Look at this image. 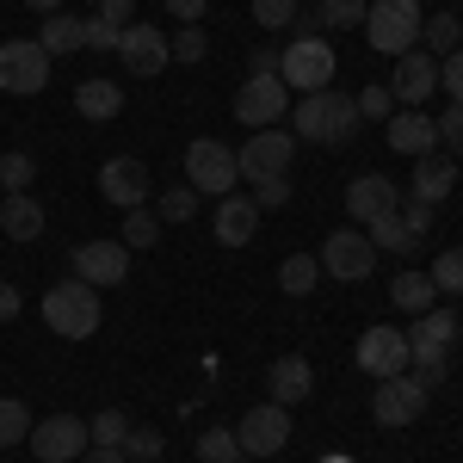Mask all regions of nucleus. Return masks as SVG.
<instances>
[{"label": "nucleus", "instance_id": "1", "mask_svg": "<svg viewBox=\"0 0 463 463\" xmlns=\"http://www.w3.org/2000/svg\"><path fill=\"white\" fill-rule=\"evenodd\" d=\"M364 124L358 118V99L353 93H334V87H321V93H303L297 99V143H316V148H334V143H353V130Z\"/></svg>", "mask_w": 463, "mask_h": 463}, {"label": "nucleus", "instance_id": "2", "mask_svg": "<svg viewBox=\"0 0 463 463\" xmlns=\"http://www.w3.org/2000/svg\"><path fill=\"white\" fill-rule=\"evenodd\" d=\"M420 19H427L420 0H371L358 32L371 37L377 56H408V50H420Z\"/></svg>", "mask_w": 463, "mask_h": 463}, {"label": "nucleus", "instance_id": "3", "mask_svg": "<svg viewBox=\"0 0 463 463\" xmlns=\"http://www.w3.org/2000/svg\"><path fill=\"white\" fill-rule=\"evenodd\" d=\"M451 346H458V316L451 309H427V316H414V327H408V353H414V377L420 383H445V364H451Z\"/></svg>", "mask_w": 463, "mask_h": 463}, {"label": "nucleus", "instance_id": "4", "mask_svg": "<svg viewBox=\"0 0 463 463\" xmlns=\"http://www.w3.org/2000/svg\"><path fill=\"white\" fill-rule=\"evenodd\" d=\"M43 321H50V334H62V340H87V334H99V290L80 285V279L50 285V290H43Z\"/></svg>", "mask_w": 463, "mask_h": 463}, {"label": "nucleus", "instance_id": "5", "mask_svg": "<svg viewBox=\"0 0 463 463\" xmlns=\"http://www.w3.org/2000/svg\"><path fill=\"white\" fill-rule=\"evenodd\" d=\"M185 185H192L198 198H229V192L241 185L235 148H229V143H216V137H198V143L185 148Z\"/></svg>", "mask_w": 463, "mask_h": 463}, {"label": "nucleus", "instance_id": "6", "mask_svg": "<svg viewBox=\"0 0 463 463\" xmlns=\"http://www.w3.org/2000/svg\"><path fill=\"white\" fill-rule=\"evenodd\" d=\"M43 87H50V56H43V43H37V37H6V43H0V93L32 99Z\"/></svg>", "mask_w": 463, "mask_h": 463}, {"label": "nucleus", "instance_id": "7", "mask_svg": "<svg viewBox=\"0 0 463 463\" xmlns=\"http://www.w3.org/2000/svg\"><path fill=\"white\" fill-rule=\"evenodd\" d=\"M279 80L303 87V93L334 87V43L327 37H290L285 50H279Z\"/></svg>", "mask_w": 463, "mask_h": 463}, {"label": "nucleus", "instance_id": "8", "mask_svg": "<svg viewBox=\"0 0 463 463\" xmlns=\"http://www.w3.org/2000/svg\"><path fill=\"white\" fill-rule=\"evenodd\" d=\"M427 383L414 377V371H402V377H383L377 390H371V420L383 432H395V427H414L420 414H427Z\"/></svg>", "mask_w": 463, "mask_h": 463}, {"label": "nucleus", "instance_id": "9", "mask_svg": "<svg viewBox=\"0 0 463 463\" xmlns=\"http://www.w3.org/2000/svg\"><path fill=\"white\" fill-rule=\"evenodd\" d=\"M32 458L37 463H80L87 458V420L80 414H43V420H32Z\"/></svg>", "mask_w": 463, "mask_h": 463}, {"label": "nucleus", "instance_id": "10", "mask_svg": "<svg viewBox=\"0 0 463 463\" xmlns=\"http://www.w3.org/2000/svg\"><path fill=\"white\" fill-rule=\"evenodd\" d=\"M285 111H290V87L279 74H248V80L235 87V118H241L248 130H272Z\"/></svg>", "mask_w": 463, "mask_h": 463}, {"label": "nucleus", "instance_id": "11", "mask_svg": "<svg viewBox=\"0 0 463 463\" xmlns=\"http://www.w3.org/2000/svg\"><path fill=\"white\" fill-rule=\"evenodd\" d=\"M353 358H358V371H364V377H377V383H383V377H402V371L414 364L408 334H402V327H390V321H383V327H364Z\"/></svg>", "mask_w": 463, "mask_h": 463}, {"label": "nucleus", "instance_id": "12", "mask_svg": "<svg viewBox=\"0 0 463 463\" xmlns=\"http://www.w3.org/2000/svg\"><path fill=\"white\" fill-rule=\"evenodd\" d=\"M321 272L327 279H340V285H358V279H371V266H377V248H371V235H358V229H334L327 241H321Z\"/></svg>", "mask_w": 463, "mask_h": 463}, {"label": "nucleus", "instance_id": "13", "mask_svg": "<svg viewBox=\"0 0 463 463\" xmlns=\"http://www.w3.org/2000/svg\"><path fill=\"white\" fill-rule=\"evenodd\" d=\"M290 155H297V137L272 124V130H253L248 143L235 148V167H241V179L253 185V179H272V174H285V167H290Z\"/></svg>", "mask_w": 463, "mask_h": 463}, {"label": "nucleus", "instance_id": "14", "mask_svg": "<svg viewBox=\"0 0 463 463\" xmlns=\"http://www.w3.org/2000/svg\"><path fill=\"white\" fill-rule=\"evenodd\" d=\"M235 439H241V451H248V458H279V451L290 445V408H279V402L248 408V414H241V427H235Z\"/></svg>", "mask_w": 463, "mask_h": 463}, {"label": "nucleus", "instance_id": "15", "mask_svg": "<svg viewBox=\"0 0 463 463\" xmlns=\"http://www.w3.org/2000/svg\"><path fill=\"white\" fill-rule=\"evenodd\" d=\"M74 279L93 285V290L124 285V279H130V248H124V241H80V248H74Z\"/></svg>", "mask_w": 463, "mask_h": 463}, {"label": "nucleus", "instance_id": "16", "mask_svg": "<svg viewBox=\"0 0 463 463\" xmlns=\"http://www.w3.org/2000/svg\"><path fill=\"white\" fill-rule=\"evenodd\" d=\"M148 167L137 161V155H111L106 167H99V198L106 204H118V211H137V204H148Z\"/></svg>", "mask_w": 463, "mask_h": 463}, {"label": "nucleus", "instance_id": "17", "mask_svg": "<svg viewBox=\"0 0 463 463\" xmlns=\"http://www.w3.org/2000/svg\"><path fill=\"white\" fill-rule=\"evenodd\" d=\"M395 99L408 111H420L439 93V56H427V50H408V56H395V80H383Z\"/></svg>", "mask_w": 463, "mask_h": 463}, {"label": "nucleus", "instance_id": "18", "mask_svg": "<svg viewBox=\"0 0 463 463\" xmlns=\"http://www.w3.org/2000/svg\"><path fill=\"white\" fill-rule=\"evenodd\" d=\"M383 143L395 155H408V161H420V155H439V118L427 111H390V124H383Z\"/></svg>", "mask_w": 463, "mask_h": 463}, {"label": "nucleus", "instance_id": "19", "mask_svg": "<svg viewBox=\"0 0 463 463\" xmlns=\"http://www.w3.org/2000/svg\"><path fill=\"white\" fill-rule=\"evenodd\" d=\"M118 62L130 74H161L174 56H167V32H155V25H124V37H118Z\"/></svg>", "mask_w": 463, "mask_h": 463}, {"label": "nucleus", "instance_id": "20", "mask_svg": "<svg viewBox=\"0 0 463 463\" xmlns=\"http://www.w3.org/2000/svg\"><path fill=\"white\" fill-rule=\"evenodd\" d=\"M216 241L222 248H248L253 235H260V204L253 198H241V192H229V198H216Z\"/></svg>", "mask_w": 463, "mask_h": 463}, {"label": "nucleus", "instance_id": "21", "mask_svg": "<svg viewBox=\"0 0 463 463\" xmlns=\"http://www.w3.org/2000/svg\"><path fill=\"white\" fill-rule=\"evenodd\" d=\"M395 204H402V192H395V179H383V174H358L353 185H346V216H353V222H371V216L395 211Z\"/></svg>", "mask_w": 463, "mask_h": 463}, {"label": "nucleus", "instance_id": "22", "mask_svg": "<svg viewBox=\"0 0 463 463\" xmlns=\"http://www.w3.org/2000/svg\"><path fill=\"white\" fill-rule=\"evenodd\" d=\"M266 390H272V402L279 408H297V402H309V390H316V371H309V358H272V371H266Z\"/></svg>", "mask_w": 463, "mask_h": 463}, {"label": "nucleus", "instance_id": "23", "mask_svg": "<svg viewBox=\"0 0 463 463\" xmlns=\"http://www.w3.org/2000/svg\"><path fill=\"white\" fill-rule=\"evenodd\" d=\"M408 185H414V192H408L414 204H432V211H439V204L451 198V185H458V167H451V155H420Z\"/></svg>", "mask_w": 463, "mask_h": 463}, {"label": "nucleus", "instance_id": "24", "mask_svg": "<svg viewBox=\"0 0 463 463\" xmlns=\"http://www.w3.org/2000/svg\"><path fill=\"white\" fill-rule=\"evenodd\" d=\"M43 222H50V216H43V204H37L32 192H6V198H0V235H6V241H37Z\"/></svg>", "mask_w": 463, "mask_h": 463}, {"label": "nucleus", "instance_id": "25", "mask_svg": "<svg viewBox=\"0 0 463 463\" xmlns=\"http://www.w3.org/2000/svg\"><path fill=\"white\" fill-rule=\"evenodd\" d=\"M74 111H80L87 124H106V118L124 111V87L106 80V74H93V80H80V87H74Z\"/></svg>", "mask_w": 463, "mask_h": 463}, {"label": "nucleus", "instance_id": "26", "mask_svg": "<svg viewBox=\"0 0 463 463\" xmlns=\"http://www.w3.org/2000/svg\"><path fill=\"white\" fill-rule=\"evenodd\" d=\"M37 43H43L50 62H56V56H74V50H87V19H74V13H50L43 32H37Z\"/></svg>", "mask_w": 463, "mask_h": 463}, {"label": "nucleus", "instance_id": "27", "mask_svg": "<svg viewBox=\"0 0 463 463\" xmlns=\"http://www.w3.org/2000/svg\"><path fill=\"white\" fill-rule=\"evenodd\" d=\"M390 303L402 309V316H427V309H439V285H432L427 272H395Z\"/></svg>", "mask_w": 463, "mask_h": 463}, {"label": "nucleus", "instance_id": "28", "mask_svg": "<svg viewBox=\"0 0 463 463\" xmlns=\"http://www.w3.org/2000/svg\"><path fill=\"white\" fill-rule=\"evenodd\" d=\"M420 43H427V56H451V50H463V19L458 13H427L420 19Z\"/></svg>", "mask_w": 463, "mask_h": 463}, {"label": "nucleus", "instance_id": "29", "mask_svg": "<svg viewBox=\"0 0 463 463\" xmlns=\"http://www.w3.org/2000/svg\"><path fill=\"white\" fill-rule=\"evenodd\" d=\"M364 235H371V248H377V253H408V248H414V241H408V229H402V204L383 211V216H371V222H364Z\"/></svg>", "mask_w": 463, "mask_h": 463}, {"label": "nucleus", "instance_id": "30", "mask_svg": "<svg viewBox=\"0 0 463 463\" xmlns=\"http://www.w3.org/2000/svg\"><path fill=\"white\" fill-rule=\"evenodd\" d=\"M25 439H32V408L13 402V395H0V451H13V445H25Z\"/></svg>", "mask_w": 463, "mask_h": 463}, {"label": "nucleus", "instance_id": "31", "mask_svg": "<svg viewBox=\"0 0 463 463\" xmlns=\"http://www.w3.org/2000/svg\"><path fill=\"white\" fill-rule=\"evenodd\" d=\"M118 235H124V248H130V253L155 248V241H161V216L148 211V204H137V211H124V229H118Z\"/></svg>", "mask_w": 463, "mask_h": 463}, {"label": "nucleus", "instance_id": "32", "mask_svg": "<svg viewBox=\"0 0 463 463\" xmlns=\"http://www.w3.org/2000/svg\"><path fill=\"white\" fill-rule=\"evenodd\" d=\"M316 279H321V260H316V253H290L285 266H279V285H285L290 297H309Z\"/></svg>", "mask_w": 463, "mask_h": 463}, {"label": "nucleus", "instance_id": "33", "mask_svg": "<svg viewBox=\"0 0 463 463\" xmlns=\"http://www.w3.org/2000/svg\"><path fill=\"white\" fill-rule=\"evenodd\" d=\"M364 6L371 0H321L316 19H321V32H353V25H364Z\"/></svg>", "mask_w": 463, "mask_h": 463}, {"label": "nucleus", "instance_id": "34", "mask_svg": "<svg viewBox=\"0 0 463 463\" xmlns=\"http://www.w3.org/2000/svg\"><path fill=\"white\" fill-rule=\"evenodd\" d=\"M124 432H130V414H124V408H99V414L87 420V439H93V445H106V451L124 445Z\"/></svg>", "mask_w": 463, "mask_h": 463}, {"label": "nucleus", "instance_id": "35", "mask_svg": "<svg viewBox=\"0 0 463 463\" xmlns=\"http://www.w3.org/2000/svg\"><path fill=\"white\" fill-rule=\"evenodd\" d=\"M235 458H241V439H235V427L198 432V463H235Z\"/></svg>", "mask_w": 463, "mask_h": 463}, {"label": "nucleus", "instance_id": "36", "mask_svg": "<svg viewBox=\"0 0 463 463\" xmlns=\"http://www.w3.org/2000/svg\"><path fill=\"white\" fill-rule=\"evenodd\" d=\"M155 216H161V222H192V216H198V192H192V185H167V192L155 198Z\"/></svg>", "mask_w": 463, "mask_h": 463}, {"label": "nucleus", "instance_id": "37", "mask_svg": "<svg viewBox=\"0 0 463 463\" xmlns=\"http://www.w3.org/2000/svg\"><path fill=\"white\" fill-rule=\"evenodd\" d=\"M427 279L439 285V297H463V248H445L439 260H432Z\"/></svg>", "mask_w": 463, "mask_h": 463}, {"label": "nucleus", "instance_id": "38", "mask_svg": "<svg viewBox=\"0 0 463 463\" xmlns=\"http://www.w3.org/2000/svg\"><path fill=\"white\" fill-rule=\"evenodd\" d=\"M32 179H37V161L25 148H6V155H0V185H6V192H32Z\"/></svg>", "mask_w": 463, "mask_h": 463}, {"label": "nucleus", "instance_id": "39", "mask_svg": "<svg viewBox=\"0 0 463 463\" xmlns=\"http://www.w3.org/2000/svg\"><path fill=\"white\" fill-rule=\"evenodd\" d=\"M118 451H124L130 463H155L161 451H167V439H161L155 427H130V432H124V445H118Z\"/></svg>", "mask_w": 463, "mask_h": 463}, {"label": "nucleus", "instance_id": "40", "mask_svg": "<svg viewBox=\"0 0 463 463\" xmlns=\"http://www.w3.org/2000/svg\"><path fill=\"white\" fill-rule=\"evenodd\" d=\"M167 56H174V62H204V56H211V37L198 32V25H185V32L167 37Z\"/></svg>", "mask_w": 463, "mask_h": 463}, {"label": "nucleus", "instance_id": "41", "mask_svg": "<svg viewBox=\"0 0 463 463\" xmlns=\"http://www.w3.org/2000/svg\"><path fill=\"white\" fill-rule=\"evenodd\" d=\"M353 99H358V118H383V124H390V111H395V93L383 87V80H371L364 93H353Z\"/></svg>", "mask_w": 463, "mask_h": 463}, {"label": "nucleus", "instance_id": "42", "mask_svg": "<svg viewBox=\"0 0 463 463\" xmlns=\"http://www.w3.org/2000/svg\"><path fill=\"white\" fill-rule=\"evenodd\" d=\"M253 19L266 32H285V25H297V0H253Z\"/></svg>", "mask_w": 463, "mask_h": 463}, {"label": "nucleus", "instance_id": "43", "mask_svg": "<svg viewBox=\"0 0 463 463\" xmlns=\"http://www.w3.org/2000/svg\"><path fill=\"white\" fill-rule=\"evenodd\" d=\"M253 204H260V211H285V204H290V179L285 174L253 179Z\"/></svg>", "mask_w": 463, "mask_h": 463}, {"label": "nucleus", "instance_id": "44", "mask_svg": "<svg viewBox=\"0 0 463 463\" xmlns=\"http://www.w3.org/2000/svg\"><path fill=\"white\" fill-rule=\"evenodd\" d=\"M402 229H408V241L420 248L432 235V204H414V198H402Z\"/></svg>", "mask_w": 463, "mask_h": 463}, {"label": "nucleus", "instance_id": "45", "mask_svg": "<svg viewBox=\"0 0 463 463\" xmlns=\"http://www.w3.org/2000/svg\"><path fill=\"white\" fill-rule=\"evenodd\" d=\"M439 148L445 155H463V106H445V118H439Z\"/></svg>", "mask_w": 463, "mask_h": 463}, {"label": "nucleus", "instance_id": "46", "mask_svg": "<svg viewBox=\"0 0 463 463\" xmlns=\"http://www.w3.org/2000/svg\"><path fill=\"white\" fill-rule=\"evenodd\" d=\"M439 87L451 93V106H463V50H451V56L439 62Z\"/></svg>", "mask_w": 463, "mask_h": 463}, {"label": "nucleus", "instance_id": "47", "mask_svg": "<svg viewBox=\"0 0 463 463\" xmlns=\"http://www.w3.org/2000/svg\"><path fill=\"white\" fill-rule=\"evenodd\" d=\"M93 19H106V25L124 32V25H137V0H99V13H93Z\"/></svg>", "mask_w": 463, "mask_h": 463}, {"label": "nucleus", "instance_id": "48", "mask_svg": "<svg viewBox=\"0 0 463 463\" xmlns=\"http://www.w3.org/2000/svg\"><path fill=\"white\" fill-rule=\"evenodd\" d=\"M118 25H106V19H87V50H118Z\"/></svg>", "mask_w": 463, "mask_h": 463}, {"label": "nucleus", "instance_id": "49", "mask_svg": "<svg viewBox=\"0 0 463 463\" xmlns=\"http://www.w3.org/2000/svg\"><path fill=\"white\" fill-rule=\"evenodd\" d=\"M204 6H211V0H167V13H174L179 25H198V19H204Z\"/></svg>", "mask_w": 463, "mask_h": 463}, {"label": "nucleus", "instance_id": "50", "mask_svg": "<svg viewBox=\"0 0 463 463\" xmlns=\"http://www.w3.org/2000/svg\"><path fill=\"white\" fill-rule=\"evenodd\" d=\"M19 309H25V303H19V290H13V285H0V321H13Z\"/></svg>", "mask_w": 463, "mask_h": 463}, {"label": "nucleus", "instance_id": "51", "mask_svg": "<svg viewBox=\"0 0 463 463\" xmlns=\"http://www.w3.org/2000/svg\"><path fill=\"white\" fill-rule=\"evenodd\" d=\"M80 463H130V458H124V451H106V445H87V458H80Z\"/></svg>", "mask_w": 463, "mask_h": 463}, {"label": "nucleus", "instance_id": "52", "mask_svg": "<svg viewBox=\"0 0 463 463\" xmlns=\"http://www.w3.org/2000/svg\"><path fill=\"white\" fill-rule=\"evenodd\" d=\"M25 6H32V13H43V19H50V13H62V6H69V0H25Z\"/></svg>", "mask_w": 463, "mask_h": 463}, {"label": "nucleus", "instance_id": "53", "mask_svg": "<svg viewBox=\"0 0 463 463\" xmlns=\"http://www.w3.org/2000/svg\"><path fill=\"white\" fill-rule=\"evenodd\" d=\"M321 463H353V458H340V451H334V458H321Z\"/></svg>", "mask_w": 463, "mask_h": 463}, {"label": "nucleus", "instance_id": "54", "mask_svg": "<svg viewBox=\"0 0 463 463\" xmlns=\"http://www.w3.org/2000/svg\"><path fill=\"white\" fill-rule=\"evenodd\" d=\"M235 463H260V458H248V451H241V458H235Z\"/></svg>", "mask_w": 463, "mask_h": 463}]
</instances>
